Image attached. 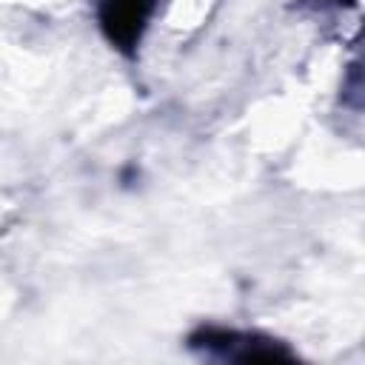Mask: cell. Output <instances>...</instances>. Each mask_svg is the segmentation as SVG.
Here are the masks:
<instances>
[{
	"label": "cell",
	"mask_w": 365,
	"mask_h": 365,
	"mask_svg": "<svg viewBox=\"0 0 365 365\" xmlns=\"http://www.w3.org/2000/svg\"><path fill=\"white\" fill-rule=\"evenodd\" d=\"M154 0H100V26L106 37L117 48H134L148 17Z\"/></svg>",
	"instance_id": "obj_1"
}]
</instances>
